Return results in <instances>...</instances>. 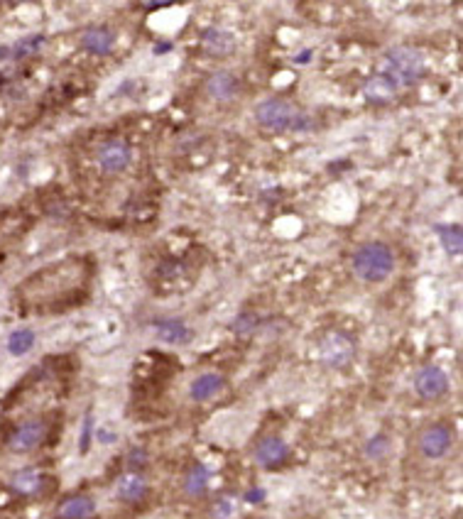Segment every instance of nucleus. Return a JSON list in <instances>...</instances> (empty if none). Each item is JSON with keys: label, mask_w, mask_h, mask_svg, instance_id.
<instances>
[{"label": "nucleus", "mask_w": 463, "mask_h": 519, "mask_svg": "<svg viewBox=\"0 0 463 519\" xmlns=\"http://www.w3.org/2000/svg\"><path fill=\"white\" fill-rule=\"evenodd\" d=\"M147 495V483L137 473H128L118 480V497L126 502H140Z\"/></svg>", "instance_id": "obj_14"}, {"label": "nucleus", "mask_w": 463, "mask_h": 519, "mask_svg": "<svg viewBox=\"0 0 463 519\" xmlns=\"http://www.w3.org/2000/svg\"><path fill=\"white\" fill-rule=\"evenodd\" d=\"M380 74L390 79L395 86H412L424 74V57L412 47H397L382 59Z\"/></svg>", "instance_id": "obj_2"}, {"label": "nucleus", "mask_w": 463, "mask_h": 519, "mask_svg": "<svg viewBox=\"0 0 463 519\" xmlns=\"http://www.w3.org/2000/svg\"><path fill=\"white\" fill-rule=\"evenodd\" d=\"M318 358L328 368H348L356 358V341L343 331H328L318 343Z\"/></svg>", "instance_id": "obj_3"}, {"label": "nucleus", "mask_w": 463, "mask_h": 519, "mask_svg": "<svg viewBox=\"0 0 463 519\" xmlns=\"http://www.w3.org/2000/svg\"><path fill=\"white\" fill-rule=\"evenodd\" d=\"M436 236L441 238V245L446 248V252L459 255L463 245V233L459 226H436Z\"/></svg>", "instance_id": "obj_20"}, {"label": "nucleus", "mask_w": 463, "mask_h": 519, "mask_svg": "<svg viewBox=\"0 0 463 519\" xmlns=\"http://www.w3.org/2000/svg\"><path fill=\"white\" fill-rule=\"evenodd\" d=\"M10 57V49L8 47H0V59H8Z\"/></svg>", "instance_id": "obj_27"}, {"label": "nucleus", "mask_w": 463, "mask_h": 519, "mask_svg": "<svg viewBox=\"0 0 463 519\" xmlns=\"http://www.w3.org/2000/svg\"><path fill=\"white\" fill-rule=\"evenodd\" d=\"M238 79L233 76L231 72H216L211 74V79L206 81V91L211 98H216V101H231L233 96L238 93Z\"/></svg>", "instance_id": "obj_11"}, {"label": "nucleus", "mask_w": 463, "mask_h": 519, "mask_svg": "<svg viewBox=\"0 0 463 519\" xmlns=\"http://www.w3.org/2000/svg\"><path fill=\"white\" fill-rule=\"evenodd\" d=\"M167 49H172V44H157V47H154V54H164Z\"/></svg>", "instance_id": "obj_26"}, {"label": "nucleus", "mask_w": 463, "mask_h": 519, "mask_svg": "<svg viewBox=\"0 0 463 519\" xmlns=\"http://www.w3.org/2000/svg\"><path fill=\"white\" fill-rule=\"evenodd\" d=\"M387 451H390V438H387V436L370 438V441H368V446H365V453L370 458H382Z\"/></svg>", "instance_id": "obj_23"}, {"label": "nucleus", "mask_w": 463, "mask_h": 519, "mask_svg": "<svg viewBox=\"0 0 463 519\" xmlns=\"http://www.w3.org/2000/svg\"><path fill=\"white\" fill-rule=\"evenodd\" d=\"M363 91H365V96L370 98V101H387V98H392V93L397 91V86L387 76L375 74V76L365 83V88H363Z\"/></svg>", "instance_id": "obj_19"}, {"label": "nucleus", "mask_w": 463, "mask_h": 519, "mask_svg": "<svg viewBox=\"0 0 463 519\" xmlns=\"http://www.w3.org/2000/svg\"><path fill=\"white\" fill-rule=\"evenodd\" d=\"M116 44V34L108 27H88L81 37V47L91 54H108Z\"/></svg>", "instance_id": "obj_12"}, {"label": "nucleus", "mask_w": 463, "mask_h": 519, "mask_svg": "<svg viewBox=\"0 0 463 519\" xmlns=\"http://www.w3.org/2000/svg\"><path fill=\"white\" fill-rule=\"evenodd\" d=\"M91 431H93V422H91V417H86V422H83L81 441H79V451H81V453L88 451V443H91Z\"/></svg>", "instance_id": "obj_25"}, {"label": "nucleus", "mask_w": 463, "mask_h": 519, "mask_svg": "<svg viewBox=\"0 0 463 519\" xmlns=\"http://www.w3.org/2000/svg\"><path fill=\"white\" fill-rule=\"evenodd\" d=\"M451 443H454V433L446 424H431L420 433V451L427 458H441L449 453Z\"/></svg>", "instance_id": "obj_5"}, {"label": "nucleus", "mask_w": 463, "mask_h": 519, "mask_svg": "<svg viewBox=\"0 0 463 519\" xmlns=\"http://www.w3.org/2000/svg\"><path fill=\"white\" fill-rule=\"evenodd\" d=\"M415 389L422 399H439L449 392V375L436 365L422 368V370L417 372Z\"/></svg>", "instance_id": "obj_7"}, {"label": "nucleus", "mask_w": 463, "mask_h": 519, "mask_svg": "<svg viewBox=\"0 0 463 519\" xmlns=\"http://www.w3.org/2000/svg\"><path fill=\"white\" fill-rule=\"evenodd\" d=\"M10 483L20 495H34L42 487V476H39L37 468H22V471L15 473Z\"/></svg>", "instance_id": "obj_17"}, {"label": "nucleus", "mask_w": 463, "mask_h": 519, "mask_svg": "<svg viewBox=\"0 0 463 519\" xmlns=\"http://www.w3.org/2000/svg\"><path fill=\"white\" fill-rule=\"evenodd\" d=\"M93 500L91 497H69L67 502H62V507H59V519H88L93 515Z\"/></svg>", "instance_id": "obj_15"}, {"label": "nucleus", "mask_w": 463, "mask_h": 519, "mask_svg": "<svg viewBox=\"0 0 463 519\" xmlns=\"http://www.w3.org/2000/svg\"><path fill=\"white\" fill-rule=\"evenodd\" d=\"M42 44H44V37H42V34H32V37H25V39H20V42L15 44L13 57H15V59L32 57L34 52H39V47H42Z\"/></svg>", "instance_id": "obj_22"}, {"label": "nucleus", "mask_w": 463, "mask_h": 519, "mask_svg": "<svg viewBox=\"0 0 463 519\" xmlns=\"http://www.w3.org/2000/svg\"><path fill=\"white\" fill-rule=\"evenodd\" d=\"M255 326H257L255 314H241V316L236 318V333H241V336H250V333L255 331Z\"/></svg>", "instance_id": "obj_24"}, {"label": "nucleus", "mask_w": 463, "mask_h": 519, "mask_svg": "<svg viewBox=\"0 0 463 519\" xmlns=\"http://www.w3.org/2000/svg\"><path fill=\"white\" fill-rule=\"evenodd\" d=\"M206 485H208V471L196 463V466L189 471L187 483H184V490H187L189 495H201V492L206 490Z\"/></svg>", "instance_id": "obj_21"}, {"label": "nucleus", "mask_w": 463, "mask_h": 519, "mask_svg": "<svg viewBox=\"0 0 463 519\" xmlns=\"http://www.w3.org/2000/svg\"><path fill=\"white\" fill-rule=\"evenodd\" d=\"M201 44L211 57H228V54H233V49H236V37H233V32H228V29L208 27V29H203V34H201Z\"/></svg>", "instance_id": "obj_10"}, {"label": "nucleus", "mask_w": 463, "mask_h": 519, "mask_svg": "<svg viewBox=\"0 0 463 519\" xmlns=\"http://www.w3.org/2000/svg\"><path fill=\"white\" fill-rule=\"evenodd\" d=\"M44 436H47V424L34 419V422L20 424L15 429L13 436L8 438V448L13 453H29L44 441Z\"/></svg>", "instance_id": "obj_6"}, {"label": "nucleus", "mask_w": 463, "mask_h": 519, "mask_svg": "<svg viewBox=\"0 0 463 519\" xmlns=\"http://www.w3.org/2000/svg\"><path fill=\"white\" fill-rule=\"evenodd\" d=\"M395 267V255L385 243H365L353 255V272L363 282H385Z\"/></svg>", "instance_id": "obj_1"}, {"label": "nucleus", "mask_w": 463, "mask_h": 519, "mask_svg": "<svg viewBox=\"0 0 463 519\" xmlns=\"http://www.w3.org/2000/svg\"><path fill=\"white\" fill-rule=\"evenodd\" d=\"M157 336L167 343H187L189 338H192V333H189V328L184 326L182 321H177V318H164V321L157 323Z\"/></svg>", "instance_id": "obj_18"}, {"label": "nucleus", "mask_w": 463, "mask_h": 519, "mask_svg": "<svg viewBox=\"0 0 463 519\" xmlns=\"http://www.w3.org/2000/svg\"><path fill=\"white\" fill-rule=\"evenodd\" d=\"M297 116H300V108H295L285 98H267L255 108L257 123L267 130H292Z\"/></svg>", "instance_id": "obj_4"}, {"label": "nucleus", "mask_w": 463, "mask_h": 519, "mask_svg": "<svg viewBox=\"0 0 463 519\" xmlns=\"http://www.w3.org/2000/svg\"><path fill=\"white\" fill-rule=\"evenodd\" d=\"M287 456H290V448H287V443L282 441V438H277V436L262 438V441L257 443V448H255L257 463H260V466H265V468L282 466V463L287 461Z\"/></svg>", "instance_id": "obj_9"}, {"label": "nucleus", "mask_w": 463, "mask_h": 519, "mask_svg": "<svg viewBox=\"0 0 463 519\" xmlns=\"http://www.w3.org/2000/svg\"><path fill=\"white\" fill-rule=\"evenodd\" d=\"M130 144L123 142V140H108L98 147V164H101L103 172H123V169L130 164Z\"/></svg>", "instance_id": "obj_8"}, {"label": "nucleus", "mask_w": 463, "mask_h": 519, "mask_svg": "<svg viewBox=\"0 0 463 519\" xmlns=\"http://www.w3.org/2000/svg\"><path fill=\"white\" fill-rule=\"evenodd\" d=\"M34 341H37V336H34L32 328H18L8 336V353L15 358L27 356L34 348Z\"/></svg>", "instance_id": "obj_16"}, {"label": "nucleus", "mask_w": 463, "mask_h": 519, "mask_svg": "<svg viewBox=\"0 0 463 519\" xmlns=\"http://www.w3.org/2000/svg\"><path fill=\"white\" fill-rule=\"evenodd\" d=\"M221 389H223L221 375H216V372H203V375H199L196 380L192 382L189 394H192L194 402H208V399L216 397Z\"/></svg>", "instance_id": "obj_13"}]
</instances>
